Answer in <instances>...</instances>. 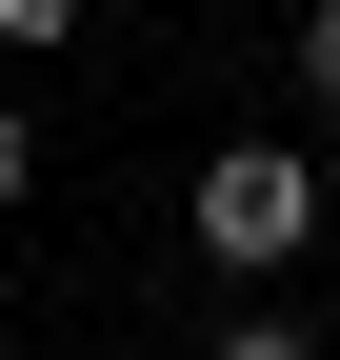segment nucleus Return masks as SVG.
Wrapping results in <instances>:
<instances>
[{"mask_svg": "<svg viewBox=\"0 0 340 360\" xmlns=\"http://www.w3.org/2000/svg\"><path fill=\"white\" fill-rule=\"evenodd\" d=\"M320 240V160L301 141H221L200 160V260H301Z\"/></svg>", "mask_w": 340, "mask_h": 360, "instance_id": "obj_1", "label": "nucleus"}, {"mask_svg": "<svg viewBox=\"0 0 340 360\" xmlns=\"http://www.w3.org/2000/svg\"><path fill=\"white\" fill-rule=\"evenodd\" d=\"M0 40H20V60H40V40H80V0H0Z\"/></svg>", "mask_w": 340, "mask_h": 360, "instance_id": "obj_2", "label": "nucleus"}, {"mask_svg": "<svg viewBox=\"0 0 340 360\" xmlns=\"http://www.w3.org/2000/svg\"><path fill=\"white\" fill-rule=\"evenodd\" d=\"M221 360H320V340H301V321H221Z\"/></svg>", "mask_w": 340, "mask_h": 360, "instance_id": "obj_3", "label": "nucleus"}, {"mask_svg": "<svg viewBox=\"0 0 340 360\" xmlns=\"http://www.w3.org/2000/svg\"><path fill=\"white\" fill-rule=\"evenodd\" d=\"M20 200H40V141H20V120H0V220H20Z\"/></svg>", "mask_w": 340, "mask_h": 360, "instance_id": "obj_4", "label": "nucleus"}, {"mask_svg": "<svg viewBox=\"0 0 340 360\" xmlns=\"http://www.w3.org/2000/svg\"><path fill=\"white\" fill-rule=\"evenodd\" d=\"M301 80H320V101H340V0H320V20H301Z\"/></svg>", "mask_w": 340, "mask_h": 360, "instance_id": "obj_5", "label": "nucleus"}, {"mask_svg": "<svg viewBox=\"0 0 340 360\" xmlns=\"http://www.w3.org/2000/svg\"><path fill=\"white\" fill-rule=\"evenodd\" d=\"M320 360H340V340H320Z\"/></svg>", "mask_w": 340, "mask_h": 360, "instance_id": "obj_6", "label": "nucleus"}]
</instances>
